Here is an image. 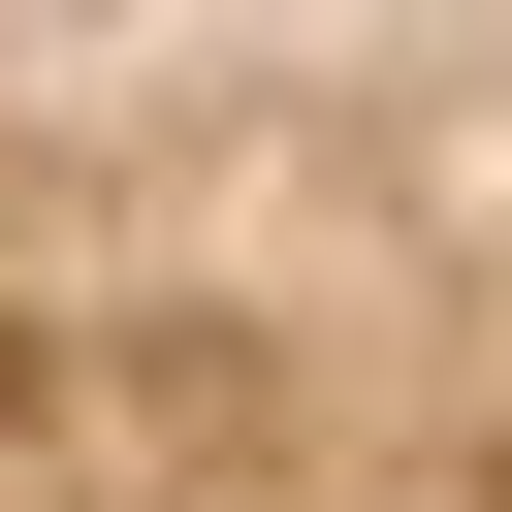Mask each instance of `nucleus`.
<instances>
[{"label": "nucleus", "instance_id": "f257e3e1", "mask_svg": "<svg viewBox=\"0 0 512 512\" xmlns=\"http://www.w3.org/2000/svg\"><path fill=\"white\" fill-rule=\"evenodd\" d=\"M0 512H512V0H0Z\"/></svg>", "mask_w": 512, "mask_h": 512}]
</instances>
